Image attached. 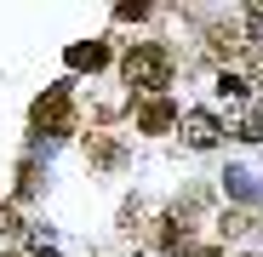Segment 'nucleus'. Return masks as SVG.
<instances>
[{
  "mask_svg": "<svg viewBox=\"0 0 263 257\" xmlns=\"http://www.w3.org/2000/svg\"><path fill=\"white\" fill-rule=\"evenodd\" d=\"M172 52L166 46H155V40H143V46H132L126 57H120V74L138 86V92H166V80H172Z\"/></svg>",
  "mask_w": 263,
  "mask_h": 257,
  "instance_id": "obj_1",
  "label": "nucleus"
},
{
  "mask_svg": "<svg viewBox=\"0 0 263 257\" xmlns=\"http://www.w3.org/2000/svg\"><path fill=\"white\" fill-rule=\"evenodd\" d=\"M34 126H40V132H52V137L74 132V97H69V86H52V92L34 103Z\"/></svg>",
  "mask_w": 263,
  "mask_h": 257,
  "instance_id": "obj_2",
  "label": "nucleus"
},
{
  "mask_svg": "<svg viewBox=\"0 0 263 257\" xmlns=\"http://www.w3.org/2000/svg\"><path fill=\"white\" fill-rule=\"evenodd\" d=\"M178 137H183L189 149H217V143H223V120L206 114V109H189V114L178 120Z\"/></svg>",
  "mask_w": 263,
  "mask_h": 257,
  "instance_id": "obj_3",
  "label": "nucleus"
},
{
  "mask_svg": "<svg viewBox=\"0 0 263 257\" xmlns=\"http://www.w3.org/2000/svg\"><path fill=\"white\" fill-rule=\"evenodd\" d=\"M246 34H252L246 23H212V29H206V46H212L217 57H240V52H246Z\"/></svg>",
  "mask_w": 263,
  "mask_h": 257,
  "instance_id": "obj_4",
  "label": "nucleus"
},
{
  "mask_svg": "<svg viewBox=\"0 0 263 257\" xmlns=\"http://www.w3.org/2000/svg\"><path fill=\"white\" fill-rule=\"evenodd\" d=\"M138 126H143V132H172V126H178L172 97H143V103H138Z\"/></svg>",
  "mask_w": 263,
  "mask_h": 257,
  "instance_id": "obj_5",
  "label": "nucleus"
},
{
  "mask_svg": "<svg viewBox=\"0 0 263 257\" xmlns=\"http://www.w3.org/2000/svg\"><path fill=\"white\" fill-rule=\"evenodd\" d=\"M126 160V149L109 137V132H92V137H86V166H98V171H115Z\"/></svg>",
  "mask_w": 263,
  "mask_h": 257,
  "instance_id": "obj_6",
  "label": "nucleus"
},
{
  "mask_svg": "<svg viewBox=\"0 0 263 257\" xmlns=\"http://www.w3.org/2000/svg\"><path fill=\"white\" fill-rule=\"evenodd\" d=\"M155 251H166V257L189 251V223H178V218H160V223H155Z\"/></svg>",
  "mask_w": 263,
  "mask_h": 257,
  "instance_id": "obj_7",
  "label": "nucleus"
},
{
  "mask_svg": "<svg viewBox=\"0 0 263 257\" xmlns=\"http://www.w3.org/2000/svg\"><path fill=\"white\" fill-rule=\"evenodd\" d=\"M63 57H69V69H103L109 63V40H74Z\"/></svg>",
  "mask_w": 263,
  "mask_h": 257,
  "instance_id": "obj_8",
  "label": "nucleus"
},
{
  "mask_svg": "<svg viewBox=\"0 0 263 257\" xmlns=\"http://www.w3.org/2000/svg\"><path fill=\"white\" fill-rule=\"evenodd\" d=\"M217 92H223L229 103H246V97H252V86H246V74H229V69H223V80H217Z\"/></svg>",
  "mask_w": 263,
  "mask_h": 257,
  "instance_id": "obj_9",
  "label": "nucleus"
},
{
  "mask_svg": "<svg viewBox=\"0 0 263 257\" xmlns=\"http://www.w3.org/2000/svg\"><path fill=\"white\" fill-rule=\"evenodd\" d=\"M149 12H155L149 0H120V6H115V17H120V23H143Z\"/></svg>",
  "mask_w": 263,
  "mask_h": 257,
  "instance_id": "obj_10",
  "label": "nucleus"
},
{
  "mask_svg": "<svg viewBox=\"0 0 263 257\" xmlns=\"http://www.w3.org/2000/svg\"><path fill=\"white\" fill-rule=\"evenodd\" d=\"M246 29H263V0H252V12H246Z\"/></svg>",
  "mask_w": 263,
  "mask_h": 257,
  "instance_id": "obj_11",
  "label": "nucleus"
},
{
  "mask_svg": "<svg viewBox=\"0 0 263 257\" xmlns=\"http://www.w3.org/2000/svg\"><path fill=\"white\" fill-rule=\"evenodd\" d=\"M189 257H223V251H217V246H200V251H189Z\"/></svg>",
  "mask_w": 263,
  "mask_h": 257,
  "instance_id": "obj_12",
  "label": "nucleus"
},
{
  "mask_svg": "<svg viewBox=\"0 0 263 257\" xmlns=\"http://www.w3.org/2000/svg\"><path fill=\"white\" fill-rule=\"evenodd\" d=\"M29 257H58V251H52V246H34V251H29Z\"/></svg>",
  "mask_w": 263,
  "mask_h": 257,
  "instance_id": "obj_13",
  "label": "nucleus"
}]
</instances>
